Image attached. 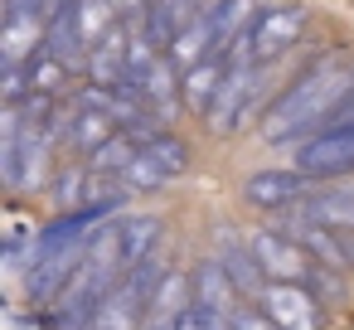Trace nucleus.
Listing matches in <instances>:
<instances>
[{
    "mask_svg": "<svg viewBox=\"0 0 354 330\" xmlns=\"http://www.w3.org/2000/svg\"><path fill=\"white\" fill-rule=\"evenodd\" d=\"M83 59H88V83H97V88H122L127 73H131V35H127V25H112Z\"/></svg>",
    "mask_w": 354,
    "mask_h": 330,
    "instance_id": "9",
    "label": "nucleus"
},
{
    "mask_svg": "<svg viewBox=\"0 0 354 330\" xmlns=\"http://www.w3.org/2000/svg\"><path fill=\"white\" fill-rule=\"evenodd\" d=\"M25 68V88L30 93H44V98H54L59 88H64V78H68V59H59L49 44L30 59V64H20Z\"/></svg>",
    "mask_w": 354,
    "mask_h": 330,
    "instance_id": "17",
    "label": "nucleus"
},
{
    "mask_svg": "<svg viewBox=\"0 0 354 330\" xmlns=\"http://www.w3.org/2000/svg\"><path fill=\"white\" fill-rule=\"evenodd\" d=\"M151 330H233L223 315H214L209 306H199V301H189L185 311H175V315H160V320H151Z\"/></svg>",
    "mask_w": 354,
    "mask_h": 330,
    "instance_id": "19",
    "label": "nucleus"
},
{
    "mask_svg": "<svg viewBox=\"0 0 354 330\" xmlns=\"http://www.w3.org/2000/svg\"><path fill=\"white\" fill-rule=\"evenodd\" d=\"M194 301L199 306H209L214 315H223L228 325H233V315L243 311L238 306V282L223 272V262L214 257V262H204V267H194Z\"/></svg>",
    "mask_w": 354,
    "mask_h": 330,
    "instance_id": "12",
    "label": "nucleus"
},
{
    "mask_svg": "<svg viewBox=\"0 0 354 330\" xmlns=\"http://www.w3.org/2000/svg\"><path fill=\"white\" fill-rule=\"evenodd\" d=\"M335 127H354V88H349V98H344V102L320 122V131H335ZM320 131H315V136H320Z\"/></svg>",
    "mask_w": 354,
    "mask_h": 330,
    "instance_id": "24",
    "label": "nucleus"
},
{
    "mask_svg": "<svg viewBox=\"0 0 354 330\" xmlns=\"http://www.w3.org/2000/svg\"><path fill=\"white\" fill-rule=\"evenodd\" d=\"M257 301L281 330H320V306L301 282H267L257 291Z\"/></svg>",
    "mask_w": 354,
    "mask_h": 330,
    "instance_id": "6",
    "label": "nucleus"
},
{
    "mask_svg": "<svg viewBox=\"0 0 354 330\" xmlns=\"http://www.w3.org/2000/svg\"><path fill=\"white\" fill-rule=\"evenodd\" d=\"M248 243H252V253H257V262H262V272L272 282H301V286H310V282H320V272H330L286 228H257Z\"/></svg>",
    "mask_w": 354,
    "mask_h": 330,
    "instance_id": "4",
    "label": "nucleus"
},
{
    "mask_svg": "<svg viewBox=\"0 0 354 330\" xmlns=\"http://www.w3.org/2000/svg\"><path fill=\"white\" fill-rule=\"evenodd\" d=\"M6 10H35V15H44V0H6Z\"/></svg>",
    "mask_w": 354,
    "mask_h": 330,
    "instance_id": "26",
    "label": "nucleus"
},
{
    "mask_svg": "<svg viewBox=\"0 0 354 330\" xmlns=\"http://www.w3.org/2000/svg\"><path fill=\"white\" fill-rule=\"evenodd\" d=\"M141 146H146V136H136V131H117L112 141H102V146L88 156V170H97V175H127V165L141 156Z\"/></svg>",
    "mask_w": 354,
    "mask_h": 330,
    "instance_id": "16",
    "label": "nucleus"
},
{
    "mask_svg": "<svg viewBox=\"0 0 354 330\" xmlns=\"http://www.w3.org/2000/svg\"><path fill=\"white\" fill-rule=\"evenodd\" d=\"M64 6H68V0H44V15H59Z\"/></svg>",
    "mask_w": 354,
    "mask_h": 330,
    "instance_id": "28",
    "label": "nucleus"
},
{
    "mask_svg": "<svg viewBox=\"0 0 354 330\" xmlns=\"http://www.w3.org/2000/svg\"><path fill=\"white\" fill-rule=\"evenodd\" d=\"M301 35H306V10H301V6H272V10H262V15L238 35L233 64H272V59H281Z\"/></svg>",
    "mask_w": 354,
    "mask_h": 330,
    "instance_id": "2",
    "label": "nucleus"
},
{
    "mask_svg": "<svg viewBox=\"0 0 354 330\" xmlns=\"http://www.w3.org/2000/svg\"><path fill=\"white\" fill-rule=\"evenodd\" d=\"M146 151H151V156H156V161H160L170 175H185V170H189V146H185L180 136H165V131H156V136L146 141Z\"/></svg>",
    "mask_w": 354,
    "mask_h": 330,
    "instance_id": "21",
    "label": "nucleus"
},
{
    "mask_svg": "<svg viewBox=\"0 0 354 330\" xmlns=\"http://www.w3.org/2000/svg\"><path fill=\"white\" fill-rule=\"evenodd\" d=\"M117 131H122V127H117L107 112L83 107V102H78V107H73V117H68V146H73L78 156H93V151H97L102 141H112Z\"/></svg>",
    "mask_w": 354,
    "mask_h": 330,
    "instance_id": "15",
    "label": "nucleus"
},
{
    "mask_svg": "<svg viewBox=\"0 0 354 330\" xmlns=\"http://www.w3.org/2000/svg\"><path fill=\"white\" fill-rule=\"evenodd\" d=\"M296 170H306L310 180L354 170V127H335V131H320V136L301 141L296 146Z\"/></svg>",
    "mask_w": 354,
    "mask_h": 330,
    "instance_id": "5",
    "label": "nucleus"
},
{
    "mask_svg": "<svg viewBox=\"0 0 354 330\" xmlns=\"http://www.w3.org/2000/svg\"><path fill=\"white\" fill-rule=\"evenodd\" d=\"M301 219L349 233L354 228V190H310V199L301 204Z\"/></svg>",
    "mask_w": 354,
    "mask_h": 330,
    "instance_id": "13",
    "label": "nucleus"
},
{
    "mask_svg": "<svg viewBox=\"0 0 354 330\" xmlns=\"http://www.w3.org/2000/svg\"><path fill=\"white\" fill-rule=\"evenodd\" d=\"M228 68H233V59H204V64H194V68H185L180 73V98L189 102V107H199V112H209V102H214V93H218V83L228 78Z\"/></svg>",
    "mask_w": 354,
    "mask_h": 330,
    "instance_id": "14",
    "label": "nucleus"
},
{
    "mask_svg": "<svg viewBox=\"0 0 354 330\" xmlns=\"http://www.w3.org/2000/svg\"><path fill=\"white\" fill-rule=\"evenodd\" d=\"M349 88H354V64H349L344 54H330V59L310 64V68L267 107L262 136H267V141H291V136H306V131L315 136L320 122L349 98Z\"/></svg>",
    "mask_w": 354,
    "mask_h": 330,
    "instance_id": "1",
    "label": "nucleus"
},
{
    "mask_svg": "<svg viewBox=\"0 0 354 330\" xmlns=\"http://www.w3.org/2000/svg\"><path fill=\"white\" fill-rule=\"evenodd\" d=\"M83 248H88V243H83ZM83 248H68V253L35 257V262H30V272H25V296H30L35 306H49V301H59V296L68 291L73 272L83 267Z\"/></svg>",
    "mask_w": 354,
    "mask_h": 330,
    "instance_id": "7",
    "label": "nucleus"
},
{
    "mask_svg": "<svg viewBox=\"0 0 354 330\" xmlns=\"http://www.w3.org/2000/svg\"><path fill=\"white\" fill-rule=\"evenodd\" d=\"M49 39V20L35 15V10H6V25H0V59L6 68H20L30 64Z\"/></svg>",
    "mask_w": 354,
    "mask_h": 330,
    "instance_id": "8",
    "label": "nucleus"
},
{
    "mask_svg": "<svg viewBox=\"0 0 354 330\" xmlns=\"http://www.w3.org/2000/svg\"><path fill=\"white\" fill-rule=\"evenodd\" d=\"M233 330H281V325H277L267 311H238V315H233Z\"/></svg>",
    "mask_w": 354,
    "mask_h": 330,
    "instance_id": "23",
    "label": "nucleus"
},
{
    "mask_svg": "<svg viewBox=\"0 0 354 330\" xmlns=\"http://www.w3.org/2000/svg\"><path fill=\"white\" fill-rule=\"evenodd\" d=\"M122 180H127V190H160V185H170L175 175H170V170H165L146 146H141V156L127 165V175H122Z\"/></svg>",
    "mask_w": 354,
    "mask_h": 330,
    "instance_id": "20",
    "label": "nucleus"
},
{
    "mask_svg": "<svg viewBox=\"0 0 354 330\" xmlns=\"http://www.w3.org/2000/svg\"><path fill=\"white\" fill-rule=\"evenodd\" d=\"M218 6H223V0H180V15H185V25H189V20H209Z\"/></svg>",
    "mask_w": 354,
    "mask_h": 330,
    "instance_id": "25",
    "label": "nucleus"
},
{
    "mask_svg": "<svg viewBox=\"0 0 354 330\" xmlns=\"http://www.w3.org/2000/svg\"><path fill=\"white\" fill-rule=\"evenodd\" d=\"M107 6H112V10L122 15V10H136V6H146V0H107Z\"/></svg>",
    "mask_w": 354,
    "mask_h": 330,
    "instance_id": "27",
    "label": "nucleus"
},
{
    "mask_svg": "<svg viewBox=\"0 0 354 330\" xmlns=\"http://www.w3.org/2000/svg\"><path fill=\"white\" fill-rule=\"evenodd\" d=\"M262 88H267V64H233L228 78H223L218 93H214L209 112H204V117H209V131H214V136H233V131L248 122V112L257 107Z\"/></svg>",
    "mask_w": 354,
    "mask_h": 330,
    "instance_id": "3",
    "label": "nucleus"
},
{
    "mask_svg": "<svg viewBox=\"0 0 354 330\" xmlns=\"http://www.w3.org/2000/svg\"><path fill=\"white\" fill-rule=\"evenodd\" d=\"M214 253H218L223 272L238 282V291H262V286H267V282H262L267 272H262V262H257L252 243L233 238V228H218V233H214Z\"/></svg>",
    "mask_w": 354,
    "mask_h": 330,
    "instance_id": "11",
    "label": "nucleus"
},
{
    "mask_svg": "<svg viewBox=\"0 0 354 330\" xmlns=\"http://www.w3.org/2000/svg\"><path fill=\"white\" fill-rule=\"evenodd\" d=\"M306 190H310V175L306 170H262V175H252L243 185L248 204H257V209H286Z\"/></svg>",
    "mask_w": 354,
    "mask_h": 330,
    "instance_id": "10",
    "label": "nucleus"
},
{
    "mask_svg": "<svg viewBox=\"0 0 354 330\" xmlns=\"http://www.w3.org/2000/svg\"><path fill=\"white\" fill-rule=\"evenodd\" d=\"M88 185H93V170L88 165H68L59 180H54V199L64 204V209H83V199H88Z\"/></svg>",
    "mask_w": 354,
    "mask_h": 330,
    "instance_id": "22",
    "label": "nucleus"
},
{
    "mask_svg": "<svg viewBox=\"0 0 354 330\" xmlns=\"http://www.w3.org/2000/svg\"><path fill=\"white\" fill-rule=\"evenodd\" d=\"M156 243H160V223L156 219H122V257H127V272L141 262V257H151L156 253Z\"/></svg>",
    "mask_w": 354,
    "mask_h": 330,
    "instance_id": "18",
    "label": "nucleus"
}]
</instances>
